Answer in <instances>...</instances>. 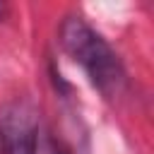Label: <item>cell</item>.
<instances>
[{
    "mask_svg": "<svg viewBox=\"0 0 154 154\" xmlns=\"http://www.w3.org/2000/svg\"><path fill=\"white\" fill-rule=\"evenodd\" d=\"M60 43L67 55L84 67L91 84L108 99L118 96L125 87V70L113 48L96 34L82 17L70 14L60 24Z\"/></svg>",
    "mask_w": 154,
    "mask_h": 154,
    "instance_id": "1",
    "label": "cell"
},
{
    "mask_svg": "<svg viewBox=\"0 0 154 154\" xmlns=\"http://www.w3.org/2000/svg\"><path fill=\"white\" fill-rule=\"evenodd\" d=\"M36 111L29 101H12L0 116V147L2 154H34L38 137Z\"/></svg>",
    "mask_w": 154,
    "mask_h": 154,
    "instance_id": "2",
    "label": "cell"
},
{
    "mask_svg": "<svg viewBox=\"0 0 154 154\" xmlns=\"http://www.w3.org/2000/svg\"><path fill=\"white\" fill-rule=\"evenodd\" d=\"M34 154H65V149L60 147V142H55V137L48 130H38Z\"/></svg>",
    "mask_w": 154,
    "mask_h": 154,
    "instance_id": "3",
    "label": "cell"
}]
</instances>
